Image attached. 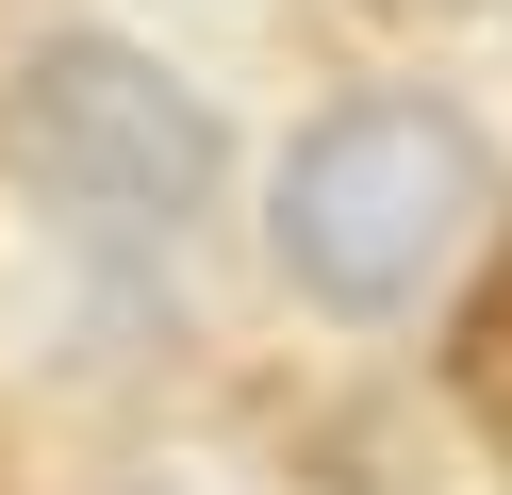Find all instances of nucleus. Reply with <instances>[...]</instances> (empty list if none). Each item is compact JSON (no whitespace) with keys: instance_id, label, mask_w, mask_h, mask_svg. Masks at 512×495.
Listing matches in <instances>:
<instances>
[{"instance_id":"4","label":"nucleus","mask_w":512,"mask_h":495,"mask_svg":"<svg viewBox=\"0 0 512 495\" xmlns=\"http://www.w3.org/2000/svg\"><path fill=\"white\" fill-rule=\"evenodd\" d=\"M413 17H479V0H413Z\"/></svg>"},{"instance_id":"1","label":"nucleus","mask_w":512,"mask_h":495,"mask_svg":"<svg viewBox=\"0 0 512 495\" xmlns=\"http://www.w3.org/2000/svg\"><path fill=\"white\" fill-rule=\"evenodd\" d=\"M265 231H281V281L314 314H413L463 264V231H479V132L430 83H347L281 149Z\"/></svg>"},{"instance_id":"2","label":"nucleus","mask_w":512,"mask_h":495,"mask_svg":"<svg viewBox=\"0 0 512 495\" xmlns=\"http://www.w3.org/2000/svg\"><path fill=\"white\" fill-rule=\"evenodd\" d=\"M0 132H17V182L100 248H166L215 198V99L182 66L116 50V33H50L17 66V99H0Z\"/></svg>"},{"instance_id":"3","label":"nucleus","mask_w":512,"mask_h":495,"mask_svg":"<svg viewBox=\"0 0 512 495\" xmlns=\"http://www.w3.org/2000/svg\"><path fill=\"white\" fill-rule=\"evenodd\" d=\"M446 363H463V396H479V429H496V446H512V264H479V314H463V347H446Z\"/></svg>"}]
</instances>
